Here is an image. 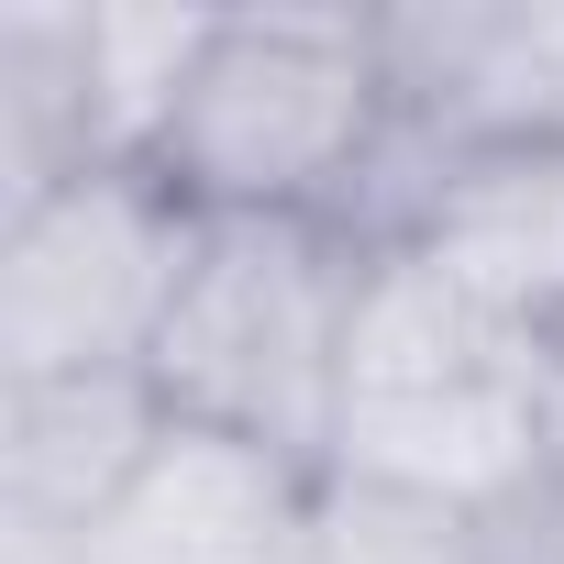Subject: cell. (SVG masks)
Wrapping results in <instances>:
<instances>
[{
    "mask_svg": "<svg viewBox=\"0 0 564 564\" xmlns=\"http://www.w3.org/2000/svg\"><path fill=\"white\" fill-rule=\"evenodd\" d=\"M289 564H487V531L399 487H366V476H311Z\"/></svg>",
    "mask_w": 564,
    "mask_h": 564,
    "instance_id": "9",
    "label": "cell"
},
{
    "mask_svg": "<svg viewBox=\"0 0 564 564\" xmlns=\"http://www.w3.org/2000/svg\"><path fill=\"white\" fill-rule=\"evenodd\" d=\"M166 443L155 377H45L0 399V553L89 542Z\"/></svg>",
    "mask_w": 564,
    "mask_h": 564,
    "instance_id": "5",
    "label": "cell"
},
{
    "mask_svg": "<svg viewBox=\"0 0 564 564\" xmlns=\"http://www.w3.org/2000/svg\"><path fill=\"white\" fill-rule=\"evenodd\" d=\"M542 443H553V476H564V344H553V366H542Z\"/></svg>",
    "mask_w": 564,
    "mask_h": 564,
    "instance_id": "11",
    "label": "cell"
},
{
    "mask_svg": "<svg viewBox=\"0 0 564 564\" xmlns=\"http://www.w3.org/2000/svg\"><path fill=\"white\" fill-rule=\"evenodd\" d=\"M410 254L465 289L487 322L564 344V133H509V144H465L454 177L432 188Z\"/></svg>",
    "mask_w": 564,
    "mask_h": 564,
    "instance_id": "6",
    "label": "cell"
},
{
    "mask_svg": "<svg viewBox=\"0 0 564 564\" xmlns=\"http://www.w3.org/2000/svg\"><path fill=\"white\" fill-rule=\"evenodd\" d=\"M89 166H100L89 0H12L0 12V177H12V210Z\"/></svg>",
    "mask_w": 564,
    "mask_h": 564,
    "instance_id": "7",
    "label": "cell"
},
{
    "mask_svg": "<svg viewBox=\"0 0 564 564\" xmlns=\"http://www.w3.org/2000/svg\"><path fill=\"white\" fill-rule=\"evenodd\" d=\"M199 254V210L155 166H89L0 232V388L45 377H155Z\"/></svg>",
    "mask_w": 564,
    "mask_h": 564,
    "instance_id": "4",
    "label": "cell"
},
{
    "mask_svg": "<svg viewBox=\"0 0 564 564\" xmlns=\"http://www.w3.org/2000/svg\"><path fill=\"white\" fill-rule=\"evenodd\" d=\"M366 265L377 254L344 221H199L177 322L155 344L166 421L254 443L300 476H333L344 344H355Z\"/></svg>",
    "mask_w": 564,
    "mask_h": 564,
    "instance_id": "2",
    "label": "cell"
},
{
    "mask_svg": "<svg viewBox=\"0 0 564 564\" xmlns=\"http://www.w3.org/2000/svg\"><path fill=\"white\" fill-rule=\"evenodd\" d=\"M221 12H155V0H89V100H100V166H155Z\"/></svg>",
    "mask_w": 564,
    "mask_h": 564,
    "instance_id": "8",
    "label": "cell"
},
{
    "mask_svg": "<svg viewBox=\"0 0 564 564\" xmlns=\"http://www.w3.org/2000/svg\"><path fill=\"white\" fill-rule=\"evenodd\" d=\"M388 122L399 89L377 12H221L155 177L199 221H333Z\"/></svg>",
    "mask_w": 564,
    "mask_h": 564,
    "instance_id": "3",
    "label": "cell"
},
{
    "mask_svg": "<svg viewBox=\"0 0 564 564\" xmlns=\"http://www.w3.org/2000/svg\"><path fill=\"white\" fill-rule=\"evenodd\" d=\"M542 366L553 344L487 322L465 289L388 243L366 265L355 344H344V421H333V476L399 487L454 520H498L553 476L542 443Z\"/></svg>",
    "mask_w": 564,
    "mask_h": 564,
    "instance_id": "1",
    "label": "cell"
},
{
    "mask_svg": "<svg viewBox=\"0 0 564 564\" xmlns=\"http://www.w3.org/2000/svg\"><path fill=\"white\" fill-rule=\"evenodd\" d=\"M476 531H487V564H564V476H542L520 509H498Z\"/></svg>",
    "mask_w": 564,
    "mask_h": 564,
    "instance_id": "10",
    "label": "cell"
}]
</instances>
